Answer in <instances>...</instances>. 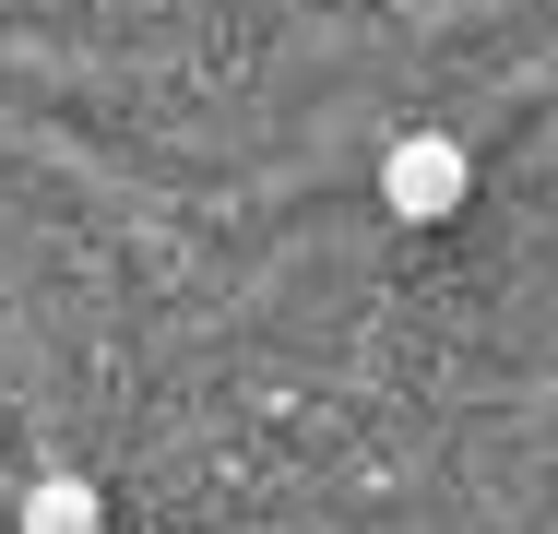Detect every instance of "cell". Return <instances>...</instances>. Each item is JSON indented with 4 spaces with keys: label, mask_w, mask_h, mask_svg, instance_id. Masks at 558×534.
Instances as JSON below:
<instances>
[{
    "label": "cell",
    "mask_w": 558,
    "mask_h": 534,
    "mask_svg": "<svg viewBox=\"0 0 558 534\" xmlns=\"http://www.w3.org/2000/svg\"><path fill=\"white\" fill-rule=\"evenodd\" d=\"M475 191V155L451 143V131H404L392 155H380V214H404V226H451Z\"/></svg>",
    "instance_id": "1"
},
{
    "label": "cell",
    "mask_w": 558,
    "mask_h": 534,
    "mask_svg": "<svg viewBox=\"0 0 558 534\" xmlns=\"http://www.w3.org/2000/svg\"><path fill=\"white\" fill-rule=\"evenodd\" d=\"M12 534H108L96 475H36V487H24V511H12Z\"/></svg>",
    "instance_id": "2"
}]
</instances>
